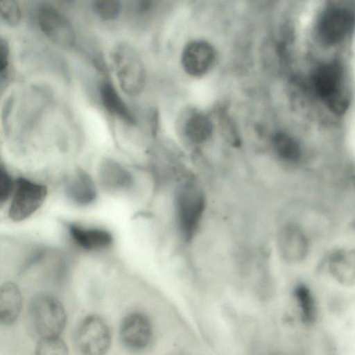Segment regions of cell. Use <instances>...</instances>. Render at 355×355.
Listing matches in <instances>:
<instances>
[{
    "label": "cell",
    "mask_w": 355,
    "mask_h": 355,
    "mask_svg": "<svg viewBox=\"0 0 355 355\" xmlns=\"http://www.w3.org/2000/svg\"><path fill=\"white\" fill-rule=\"evenodd\" d=\"M311 85L315 95L332 112L343 114L347 110L349 97L339 63L331 62L316 68L311 78Z\"/></svg>",
    "instance_id": "6da1fadb"
},
{
    "label": "cell",
    "mask_w": 355,
    "mask_h": 355,
    "mask_svg": "<svg viewBox=\"0 0 355 355\" xmlns=\"http://www.w3.org/2000/svg\"><path fill=\"white\" fill-rule=\"evenodd\" d=\"M29 316L33 331L40 338L60 336L67 315L62 303L48 294H39L31 300Z\"/></svg>",
    "instance_id": "7a4b0ae2"
},
{
    "label": "cell",
    "mask_w": 355,
    "mask_h": 355,
    "mask_svg": "<svg viewBox=\"0 0 355 355\" xmlns=\"http://www.w3.org/2000/svg\"><path fill=\"white\" fill-rule=\"evenodd\" d=\"M206 205L202 190L193 183L184 184L175 195V210L182 236L189 241L195 235Z\"/></svg>",
    "instance_id": "3957f363"
},
{
    "label": "cell",
    "mask_w": 355,
    "mask_h": 355,
    "mask_svg": "<svg viewBox=\"0 0 355 355\" xmlns=\"http://www.w3.org/2000/svg\"><path fill=\"white\" fill-rule=\"evenodd\" d=\"M119 83L124 92L137 95L142 91L145 83V71L142 61L134 48L120 43L111 53Z\"/></svg>",
    "instance_id": "277c9868"
},
{
    "label": "cell",
    "mask_w": 355,
    "mask_h": 355,
    "mask_svg": "<svg viewBox=\"0 0 355 355\" xmlns=\"http://www.w3.org/2000/svg\"><path fill=\"white\" fill-rule=\"evenodd\" d=\"M74 340L76 347L81 354H104L111 345V331L101 317L90 315L85 318L78 326Z\"/></svg>",
    "instance_id": "5b68a950"
},
{
    "label": "cell",
    "mask_w": 355,
    "mask_h": 355,
    "mask_svg": "<svg viewBox=\"0 0 355 355\" xmlns=\"http://www.w3.org/2000/svg\"><path fill=\"white\" fill-rule=\"evenodd\" d=\"M15 191L8 215L15 222L25 220L36 211L47 196L45 185L19 178L15 183Z\"/></svg>",
    "instance_id": "8992f818"
},
{
    "label": "cell",
    "mask_w": 355,
    "mask_h": 355,
    "mask_svg": "<svg viewBox=\"0 0 355 355\" xmlns=\"http://www.w3.org/2000/svg\"><path fill=\"white\" fill-rule=\"evenodd\" d=\"M353 25L354 15L349 9L333 6L322 12L316 25V33L322 44L333 46L346 37Z\"/></svg>",
    "instance_id": "52a82bcc"
},
{
    "label": "cell",
    "mask_w": 355,
    "mask_h": 355,
    "mask_svg": "<svg viewBox=\"0 0 355 355\" xmlns=\"http://www.w3.org/2000/svg\"><path fill=\"white\" fill-rule=\"evenodd\" d=\"M37 23L42 33L55 44L70 48L75 44L76 34L72 25L53 6L44 4L40 7Z\"/></svg>",
    "instance_id": "ba28073f"
},
{
    "label": "cell",
    "mask_w": 355,
    "mask_h": 355,
    "mask_svg": "<svg viewBox=\"0 0 355 355\" xmlns=\"http://www.w3.org/2000/svg\"><path fill=\"white\" fill-rule=\"evenodd\" d=\"M277 247L282 259L288 263H297L306 257L309 243L304 231L297 225L287 224L278 232Z\"/></svg>",
    "instance_id": "9c48e42d"
},
{
    "label": "cell",
    "mask_w": 355,
    "mask_h": 355,
    "mask_svg": "<svg viewBox=\"0 0 355 355\" xmlns=\"http://www.w3.org/2000/svg\"><path fill=\"white\" fill-rule=\"evenodd\" d=\"M119 336L122 343L128 348L141 350L150 343L153 329L150 321L141 313L128 314L123 320Z\"/></svg>",
    "instance_id": "30bf717a"
},
{
    "label": "cell",
    "mask_w": 355,
    "mask_h": 355,
    "mask_svg": "<svg viewBox=\"0 0 355 355\" xmlns=\"http://www.w3.org/2000/svg\"><path fill=\"white\" fill-rule=\"evenodd\" d=\"M215 55V50L209 42L195 40L184 46L181 62L187 74L193 77H201L211 68Z\"/></svg>",
    "instance_id": "8fae6325"
},
{
    "label": "cell",
    "mask_w": 355,
    "mask_h": 355,
    "mask_svg": "<svg viewBox=\"0 0 355 355\" xmlns=\"http://www.w3.org/2000/svg\"><path fill=\"white\" fill-rule=\"evenodd\" d=\"M68 230L73 241L85 250H103L110 246L113 242L111 233L104 229L86 227L76 223H70Z\"/></svg>",
    "instance_id": "7c38bea8"
},
{
    "label": "cell",
    "mask_w": 355,
    "mask_h": 355,
    "mask_svg": "<svg viewBox=\"0 0 355 355\" xmlns=\"http://www.w3.org/2000/svg\"><path fill=\"white\" fill-rule=\"evenodd\" d=\"M329 273L339 284L350 287L355 282V253L354 249H340L328 260Z\"/></svg>",
    "instance_id": "4fadbf2b"
},
{
    "label": "cell",
    "mask_w": 355,
    "mask_h": 355,
    "mask_svg": "<svg viewBox=\"0 0 355 355\" xmlns=\"http://www.w3.org/2000/svg\"><path fill=\"white\" fill-rule=\"evenodd\" d=\"M66 193L69 198L78 205H87L96 198L95 184L84 171H77L69 179L66 186Z\"/></svg>",
    "instance_id": "5bb4252c"
},
{
    "label": "cell",
    "mask_w": 355,
    "mask_h": 355,
    "mask_svg": "<svg viewBox=\"0 0 355 355\" xmlns=\"http://www.w3.org/2000/svg\"><path fill=\"white\" fill-rule=\"evenodd\" d=\"M22 297L20 290L13 282H6L0 286V323H13L21 312Z\"/></svg>",
    "instance_id": "9a60e30c"
},
{
    "label": "cell",
    "mask_w": 355,
    "mask_h": 355,
    "mask_svg": "<svg viewBox=\"0 0 355 355\" xmlns=\"http://www.w3.org/2000/svg\"><path fill=\"white\" fill-rule=\"evenodd\" d=\"M98 176L101 185L105 189L112 191L126 189L133 182L130 172L112 159L103 162L99 168Z\"/></svg>",
    "instance_id": "2e32d148"
},
{
    "label": "cell",
    "mask_w": 355,
    "mask_h": 355,
    "mask_svg": "<svg viewBox=\"0 0 355 355\" xmlns=\"http://www.w3.org/2000/svg\"><path fill=\"white\" fill-rule=\"evenodd\" d=\"M99 93L102 105L107 112L127 123H135L132 112L110 83L103 82L100 86Z\"/></svg>",
    "instance_id": "e0dca14e"
},
{
    "label": "cell",
    "mask_w": 355,
    "mask_h": 355,
    "mask_svg": "<svg viewBox=\"0 0 355 355\" xmlns=\"http://www.w3.org/2000/svg\"><path fill=\"white\" fill-rule=\"evenodd\" d=\"M184 135L190 142L199 144L206 141L211 135L213 125L210 119L203 113L193 112L185 120Z\"/></svg>",
    "instance_id": "ac0fdd59"
},
{
    "label": "cell",
    "mask_w": 355,
    "mask_h": 355,
    "mask_svg": "<svg viewBox=\"0 0 355 355\" xmlns=\"http://www.w3.org/2000/svg\"><path fill=\"white\" fill-rule=\"evenodd\" d=\"M272 145L277 156L284 161L295 162L301 157L300 144L286 132H276L272 138Z\"/></svg>",
    "instance_id": "d6986e66"
},
{
    "label": "cell",
    "mask_w": 355,
    "mask_h": 355,
    "mask_svg": "<svg viewBox=\"0 0 355 355\" xmlns=\"http://www.w3.org/2000/svg\"><path fill=\"white\" fill-rule=\"evenodd\" d=\"M294 296L300 311L301 320L306 324H311L316 318V304L309 287L300 284L294 288Z\"/></svg>",
    "instance_id": "ffe728a7"
},
{
    "label": "cell",
    "mask_w": 355,
    "mask_h": 355,
    "mask_svg": "<svg viewBox=\"0 0 355 355\" xmlns=\"http://www.w3.org/2000/svg\"><path fill=\"white\" fill-rule=\"evenodd\" d=\"M67 353V346L60 336L40 338L36 347V354L38 355H62Z\"/></svg>",
    "instance_id": "44dd1931"
},
{
    "label": "cell",
    "mask_w": 355,
    "mask_h": 355,
    "mask_svg": "<svg viewBox=\"0 0 355 355\" xmlns=\"http://www.w3.org/2000/svg\"><path fill=\"white\" fill-rule=\"evenodd\" d=\"M94 9L101 19L110 21L118 17L121 4L119 0H94Z\"/></svg>",
    "instance_id": "7402d4cb"
},
{
    "label": "cell",
    "mask_w": 355,
    "mask_h": 355,
    "mask_svg": "<svg viewBox=\"0 0 355 355\" xmlns=\"http://www.w3.org/2000/svg\"><path fill=\"white\" fill-rule=\"evenodd\" d=\"M0 16L11 26H17L21 19V12L17 0H0Z\"/></svg>",
    "instance_id": "603a6c76"
},
{
    "label": "cell",
    "mask_w": 355,
    "mask_h": 355,
    "mask_svg": "<svg viewBox=\"0 0 355 355\" xmlns=\"http://www.w3.org/2000/svg\"><path fill=\"white\" fill-rule=\"evenodd\" d=\"M13 189L10 175L3 166L0 165V203L5 202Z\"/></svg>",
    "instance_id": "cb8c5ba5"
},
{
    "label": "cell",
    "mask_w": 355,
    "mask_h": 355,
    "mask_svg": "<svg viewBox=\"0 0 355 355\" xmlns=\"http://www.w3.org/2000/svg\"><path fill=\"white\" fill-rule=\"evenodd\" d=\"M10 49L7 41L0 37V73L3 72L8 66Z\"/></svg>",
    "instance_id": "d4e9b609"
},
{
    "label": "cell",
    "mask_w": 355,
    "mask_h": 355,
    "mask_svg": "<svg viewBox=\"0 0 355 355\" xmlns=\"http://www.w3.org/2000/svg\"><path fill=\"white\" fill-rule=\"evenodd\" d=\"M153 0H136V8L140 12L148 11L153 6Z\"/></svg>",
    "instance_id": "484cf974"
},
{
    "label": "cell",
    "mask_w": 355,
    "mask_h": 355,
    "mask_svg": "<svg viewBox=\"0 0 355 355\" xmlns=\"http://www.w3.org/2000/svg\"><path fill=\"white\" fill-rule=\"evenodd\" d=\"M66 1H71V0H66Z\"/></svg>",
    "instance_id": "4316f807"
}]
</instances>
